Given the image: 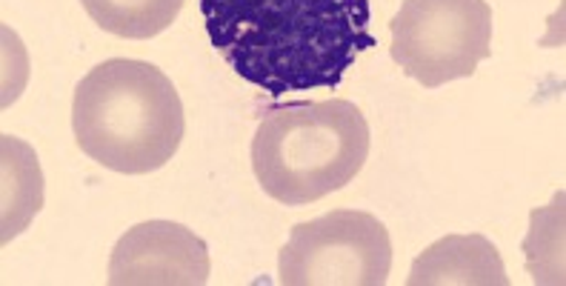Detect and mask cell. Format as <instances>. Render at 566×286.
<instances>
[{"label": "cell", "mask_w": 566, "mask_h": 286, "mask_svg": "<svg viewBox=\"0 0 566 286\" xmlns=\"http://www.w3.org/2000/svg\"><path fill=\"white\" fill-rule=\"evenodd\" d=\"M201 12L214 52L272 98L335 89L375 46L369 0H201Z\"/></svg>", "instance_id": "1"}, {"label": "cell", "mask_w": 566, "mask_h": 286, "mask_svg": "<svg viewBox=\"0 0 566 286\" xmlns=\"http://www.w3.org/2000/svg\"><path fill=\"white\" fill-rule=\"evenodd\" d=\"M72 133L86 158L120 174L166 167L187 135L175 84L155 63L112 57L83 77L72 98Z\"/></svg>", "instance_id": "2"}, {"label": "cell", "mask_w": 566, "mask_h": 286, "mask_svg": "<svg viewBox=\"0 0 566 286\" xmlns=\"http://www.w3.org/2000/svg\"><path fill=\"white\" fill-rule=\"evenodd\" d=\"M373 147L353 100L272 106L252 138V172L272 201L306 206L353 183Z\"/></svg>", "instance_id": "3"}, {"label": "cell", "mask_w": 566, "mask_h": 286, "mask_svg": "<svg viewBox=\"0 0 566 286\" xmlns=\"http://www.w3.org/2000/svg\"><path fill=\"white\" fill-rule=\"evenodd\" d=\"M389 55L427 89L472 77L492 55V9L486 0H403L392 21Z\"/></svg>", "instance_id": "4"}, {"label": "cell", "mask_w": 566, "mask_h": 286, "mask_svg": "<svg viewBox=\"0 0 566 286\" xmlns=\"http://www.w3.org/2000/svg\"><path fill=\"white\" fill-rule=\"evenodd\" d=\"M392 273V237L360 210H332L295 224L277 255L283 286H384Z\"/></svg>", "instance_id": "5"}, {"label": "cell", "mask_w": 566, "mask_h": 286, "mask_svg": "<svg viewBox=\"0 0 566 286\" xmlns=\"http://www.w3.org/2000/svg\"><path fill=\"white\" fill-rule=\"evenodd\" d=\"M212 261L203 237L175 221H146L118 237L109 255L112 286H203Z\"/></svg>", "instance_id": "6"}, {"label": "cell", "mask_w": 566, "mask_h": 286, "mask_svg": "<svg viewBox=\"0 0 566 286\" xmlns=\"http://www.w3.org/2000/svg\"><path fill=\"white\" fill-rule=\"evenodd\" d=\"M409 286H510L501 252L490 237L447 235L415 258Z\"/></svg>", "instance_id": "7"}, {"label": "cell", "mask_w": 566, "mask_h": 286, "mask_svg": "<svg viewBox=\"0 0 566 286\" xmlns=\"http://www.w3.org/2000/svg\"><path fill=\"white\" fill-rule=\"evenodd\" d=\"M3 244L21 235L43 206V174L35 149L3 135Z\"/></svg>", "instance_id": "8"}, {"label": "cell", "mask_w": 566, "mask_h": 286, "mask_svg": "<svg viewBox=\"0 0 566 286\" xmlns=\"http://www.w3.org/2000/svg\"><path fill=\"white\" fill-rule=\"evenodd\" d=\"M92 21L126 41H146L172 27L184 0H81Z\"/></svg>", "instance_id": "9"}]
</instances>
